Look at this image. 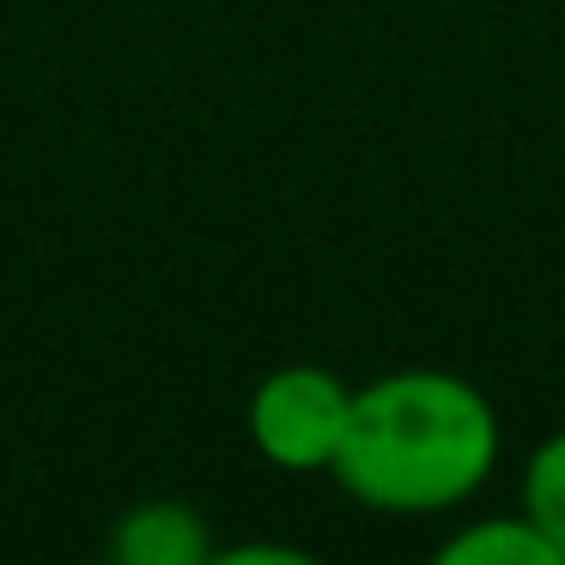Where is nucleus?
I'll return each instance as SVG.
<instances>
[{"label": "nucleus", "instance_id": "obj_1", "mask_svg": "<svg viewBox=\"0 0 565 565\" xmlns=\"http://www.w3.org/2000/svg\"><path fill=\"white\" fill-rule=\"evenodd\" d=\"M499 462V414L456 371L407 365L353 390L347 438L329 475L359 504L426 516L475 499Z\"/></svg>", "mask_w": 565, "mask_h": 565}, {"label": "nucleus", "instance_id": "obj_5", "mask_svg": "<svg viewBox=\"0 0 565 565\" xmlns=\"http://www.w3.org/2000/svg\"><path fill=\"white\" fill-rule=\"evenodd\" d=\"M523 516L553 541V553H559V565H565V431L541 438L535 456H529V468H523Z\"/></svg>", "mask_w": 565, "mask_h": 565}, {"label": "nucleus", "instance_id": "obj_2", "mask_svg": "<svg viewBox=\"0 0 565 565\" xmlns=\"http://www.w3.org/2000/svg\"><path fill=\"white\" fill-rule=\"evenodd\" d=\"M353 390L322 365H280L249 395V444L286 475L334 468V450L347 438Z\"/></svg>", "mask_w": 565, "mask_h": 565}, {"label": "nucleus", "instance_id": "obj_3", "mask_svg": "<svg viewBox=\"0 0 565 565\" xmlns=\"http://www.w3.org/2000/svg\"><path fill=\"white\" fill-rule=\"evenodd\" d=\"M110 553L122 565H207L213 535L207 516L183 499H140L135 511H122L110 535Z\"/></svg>", "mask_w": 565, "mask_h": 565}, {"label": "nucleus", "instance_id": "obj_6", "mask_svg": "<svg viewBox=\"0 0 565 565\" xmlns=\"http://www.w3.org/2000/svg\"><path fill=\"white\" fill-rule=\"evenodd\" d=\"M220 565H305L298 547H268V541H249V547H213Z\"/></svg>", "mask_w": 565, "mask_h": 565}, {"label": "nucleus", "instance_id": "obj_4", "mask_svg": "<svg viewBox=\"0 0 565 565\" xmlns=\"http://www.w3.org/2000/svg\"><path fill=\"white\" fill-rule=\"evenodd\" d=\"M438 565H559V553L529 516H480L444 541Z\"/></svg>", "mask_w": 565, "mask_h": 565}]
</instances>
